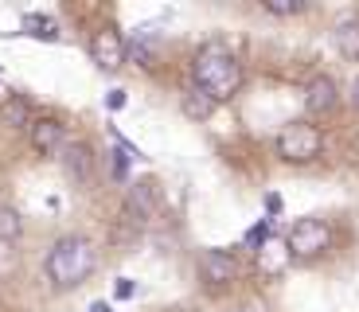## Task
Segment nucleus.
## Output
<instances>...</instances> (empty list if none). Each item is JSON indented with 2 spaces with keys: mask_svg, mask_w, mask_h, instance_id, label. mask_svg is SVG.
I'll return each mask as SVG.
<instances>
[{
  "mask_svg": "<svg viewBox=\"0 0 359 312\" xmlns=\"http://www.w3.org/2000/svg\"><path fill=\"white\" fill-rule=\"evenodd\" d=\"M196 86L203 90L211 102H226L231 94H238L243 86V71H238V62L226 47L211 43L196 55Z\"/></svg>",
  "mask_w": 359,
  "mask_h": 312,
  "instance_id": "obj_1",
  "label": "nucleus"
},
{
  "mask_svg": "<svg viewBox=\"0 0 359 312\" xmlns=\"http://www.w3.org/2000/svg\"><path fill=\"white\" fill-rule=\"evenodd\" d=\"M90 269H94V246H90L86 238H79V234L59 238L51 246V254H47V277H51L59 289L82 285L90 277Z\"/></svg>",
  "mask_w": 359,
  "mask_h": 312,
  "instance_id": "obj_2",
  "label": "nucleus"
},
{
  "mask_svg": "<svg viewBox=\"0 0 359 312\" xmlns=\"http://www.w3.org/2000/svg\"><path fill=\"white\" fill-rule=\"evenodd\" d=\"M320 144H324V137H320L316 125L293 121V125H285L281 137H278V156L289 164H305V161H313V156H320Z\"/></svg>",
  "mask_w": 359,
  "mask_h": 312,
  "instance_id": "obj_3",
  "label": "nucleus"
},
{
  "mask_svg": "<svg viewBox=\"0 0 359 312\" xmlns=\"http://www.w3.org/2000/svg\"><path fill=\"white\" fill-rule=\"evenodd\" d=\"M285 246H289L293 258H316V254H324V250L332 246V231H328V223H320V219H301V223L289 231Z\"/></svg>",
  "mask_w": 359,
  "mask_h": 312,
  "instance_id": "obj_4",
  "label": "nucleus"
},
{
  "mask_svg": "<svg viewBox=\"0 0 359 312\" xmlns=\"http://www.w3.org/2000/svg\"><path fill=\"white\" fill-rule=\"evenodd\" d=\"M90 59L98 62L106 74H114L121 62H126V39L117 36L114 27H102L98 36L90 39Z\"/></svg>",
  "mask_w": 359,
  "mask_h": 312,
  "instance_id": "obj_5",
  "label": "nucleus"
},
{
  "mask_svg": "<svg viewBox=\"0 0 359 312\" xmlns=\"http://www.w3.org/2000/svg\"><path fill=\"white\" fill-rule=\"evenodd\" d=\"M234 273H238V262L226 250H203L199 254V277H203L207 285H231Z\"/></svg>",
  "mask_w": 359,
  "mask_h": 312,
  "instance_id": "obj_6",
  "label": "nucleus"
},
{
  "mask_svg": "<svg viewBox=\"0 0 359 312\" xmlns=\"http://www.w3.org/2000/svg\"><path fill=\"white\" fill-rule=\"evenodd\" d=\"M254 258H258V269L262 273H281V269L293 262V254H289V246L281 238H266L258 250H254Z\"/></svg>",
  "mask_w": 359,
  "mask_h": 312,
  "instance_id": "obj_7",
  "label": "nucleus"
},
{
  "mask_svg": "<svg viewBox=\"0 0 359 312\" xmlns=\"http://www.w3.org/2000/svg\"><path fill=\"white\" fill-rule=\"evenodd\" d=\"M32 149L51 156V152L63 149V125L55 121V117H43V121L32 125Z\"/></svg>",
  "mask_w": 359,
  "mask_h": 312,
  "instance_id": "obj_8",
  "label": "nucleus"
},
{
  "mask_svg": "<svg viewBox=\"0 0 359 312\" xmlns=\"http://www.w3.org/2000/svg\"><path fill=\"white\" fill-rule=\"evenodd\" d=\"M332 106H336V82L328 74H316L305 90V109L309 114H324V109H332Z\"/></svg>",
  "mask_w": 359,
  "mask_h": 312,
  "instance_id": "obj_9",
  "label": "nucleus"
},
{
  "mask_svg": "<svg viewBox=\"0 0 359 312\" xmlns=\"http://www.w3.org/2000/svg\"><path fill=\"white\" fill-rule=\"evenodd\" d=\"M59 161H63L67 176H71L74 184H86L90 179V152H86V144H79V141L63 144V149H59Z\"/></svg>",
  "mask_w": 359,
  "mask_h": 312,
  "instance_id": "obj_10",
  "label": "nucleus"
},
{
  "mask_svg": "<svg viewBox=\"0 0 359 312\" xmlns=\"http://www.w3.org/2000/svg\"><path fill=\"white\" fill-rule=\"evenodd\" d=\"M129 211L141 215V219H153V211H156V184L153 179H137L129 187Z\"/></svg>",
  "mask_w": 359,
  "mask_h": 312,
  "instance_id": "obj_11",
  "label": "nucleus"
},
{
  "mask_svg": "<svg viewBox=\"0 0 359 312\" xmlns=\"http://www.w3.org/2000/svg\"><path fill=\"white\" fill-rule=\"evenodd\" d=\"M20 32L32 39H43V43H55L59 39V24H55L51 16H43V12H27L24 20H20Z\"/></svg>",
  "mask_w": 359,
  "mask_h": 312,
  "instance_id": "obj_12",
  "label": "nucleus"
},
{
  "mask_svg": "<svg viewBox=\"0 0 359 312\" xmlns=\"http://www.w3.org/2000/svg\"><path fill=\"white\" fill-rule=\"evenodd\" d=\"M336 43H340V51L348 55V59L359 62V16H348L336 24Z\"/></svg>",
  "mask_w": 359,
  "mask_h": 312,
  "instance_id": "obj_13",
  "label": "nucleus"
},
{
  "mask_svg": "<svg viewBox=\"0 0 359 312\" xmlns=\"http://www.w3.org/2000/svg\"><path fill=\"white\" fill-rule=\"evenodd\" d=\"M211 109H215V102L207 98V94H203L199 86H188V90H184V114H188V117L203 121V117L211 114Z\"/></svg>",
  "mask_w": 359,
  "mask_h": 312,
  "instance_id": "obj_14",
  "label": "nucleus"
},
{
  "mask_svg": "<svg viewBox=\"0 0 359 312\" xmlns=\"http://www.w3.org/2000/svg\"><path fill=\"white\" fill-rule=\"evenodd\" d=\"M20 231H24V219H20L16 207H0V238L4 242H16Z\"/></svg>",
  "mask_w": 359,
  "mask_h": 312,
  "instance_id": "obj_15",
  "label": "nucleus"
},
{
  "mask_svg": "<svg viewBox=\"0 0 359 312\" xmlns=\"http://www.w3.org/2000/svg\"><path fill=\"white\" fill-rule=\"evenodd\" d=\"M0 117H4L8 125H16V129H20V125H27V102L24 98H8V102H4V109H0Z\"/></svg>",
  "mask_w": 359,
  "mask_h": 312,
  "instance_id": "obj_16",
  "label": "nucleus"
},
{
  "mask_svg": "<svg viewBox=\"0 0 359 312\" xmlns=\"http://www.w3.org/2000/svg\"><path fill=\"white\" fill-rule=\"evenodd\" d=\"M266 12H273V16H297V12H305V4L301 0H266Z\"/></svg>",
  "mask_w": 359,
  "mask_h": 312,
  "instance_id": "obj_17",
  "label": "nucleus"
},
{
  "mask_svg": "<svg viewBox=\"0 0 359 312\" xmlns=\"http://www.w3.org/2000/svg\"><path fill=\"white\" fill-rule=\"evenodd\" d=\"M12 269H16V246L0 238V277H8Z\"/></svg>",
  "mask_w": 359,
  "mask_h": 312,
  "instance_id": "obj_18",
  "label": "nucleus"
},
{
  "mask_svg": "<svg viewBox=\"0 0 359 312\" xmlns=\"http://www.w3.org/2000/svg\"><path fill=\"white\" fill-rule=\"evenodd\" d=\"M126 55H129L133 62H141V67H144V62H149V43H141V39L129 36V39H126Z\"/></svg>",
  "mask_w": 359,
  "mask_h": 312,
  "instance_id": "obj_19",
  "label": "nucleus"
},
{
  "mask_svg": "<svg viewBox=\"0 0 359 312\" xmlns=\"http://www.w3.org/2000/svg\"><path fill=\"white\" fill-rule=\"evenodd\" d=\"M133 293H137L133 277H117V281H114V297H117V301H129Z\"/></svg>",
  "mask_w": 359,
  "mask_h": 312,
  "instance_id": "obj_20",
  "label": "nucleus"
},
{
  "mask_svg": "<svg viewBox=\"0 0 359 312\" xmlns=\"http://www.w3.org/2000/svg\"><path fill=\"white\" fill-rule=\"evenodd\" d=\"M126 106H129L126 90H109V94H106V109H114V114H117V109H126Z\"/></svg>",
  "mask_w": 359,
  "mask_h": 312,
  "instance_id": "obj_21",
  "label": "nucleus"
},
{
  "mask_svg": "<svg viewBox=\"0 0 359 312\" xmlns=\"http://www.w3.org/2000/svg\"><path fill=\"white\" fill-rule=\"evenodd\" d=\"M266 211L269 215H281V211H285V199H281L278 191H269V196H266Z\"/></svg>",
  "mask_w": 359,
  "mask_h": 312,
  "instance_id": "obj_22",
  "label": "nucleus"
},
{
  "mask_svg": "<svg viewBox=\"0 0 359 312\" xmlns=\"http://www.w3.org/2000/svg\"><path fill=\"white\" fill-rule=\"evenodd\" d=\"M351 106H355V109H359V79H355V82H351Z\"/></svg>",
  "mask_w": 359,
  "mask_h": 312,
  "instance_id": "obj_23",
  "label": "nucleus"
},
{
  "mask_svg": "<svg viewBox=\"0 0 359 312\" xmlns=\"http://www.w3.org/2000/svg\"><path fill=\"white\" fill-rule=\"evenodd\" d=\"M90 312H114V308H109L106 301H94V304H90Z\"/></svg>",
  "mask_w": 359,
  "mask_h": 312,
  "instance_id": "obj_24",
  "label": "nucleus"
}]
</instances>
